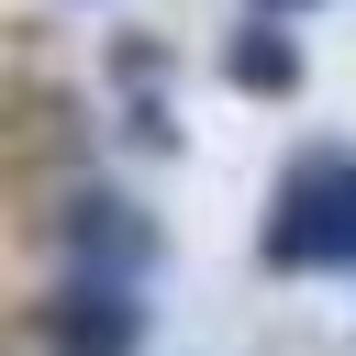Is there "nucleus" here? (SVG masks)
<instances>
[{
  "instance_id": "1",
  "label": "nucleus",
  "mask_w": 356,
  "mask_h": 356,
  "mask_svg": "<svg viewBox=\"0 0 356 356\" xmlns=\"http://www.w3.org/2000/svg\"><path fill=\"white\" fill-rule=\"evenodd\" d=\"M256 256L278 278H312V267H356V145H300L278 200H267V234Z\"/></svg>"
},
{
  "instance_id": "2",
  "label": "nucleus",
  "mask_w": 356,
  "mask_h": 356,
  "mask_svg": "<svg viewBox=\"0 0 356 356\" xmlns=\"http://www.w3.org/2000/svg\"><path fill=\"white\" fill-rule=\"evenodd\" d=\"M44 345L56 356H145V278L67 267V289L44 300Z\"/></svg>"
},
{
  "instance_id": "3",
  "label": "nucleus",
  "mask_w": 356,
  "mask_h": 356,
  "mask_svg": "<svg viewBox=\"0 0 356 356\" xmlns=\"http://www.w3.org/2000/svg\"><path fill=\"white\" fill-rule=\"evenodd\" d=\"M56 245H67V267H111V278H145V267L167 256V234H156L134 200H111V189H78L67 222H56Z\"/></svg>"
},
{
  "instance_id": "4",
  "label": "nucleus",
  "mask_w": 356,
  "mask_h": 356,
  "mask_svg": "<svg viewBox=\"0 0 356 356\" xmlns=\"http://www.w3.org/2000/svg\"><path fill=\"white\" fill-rule=\"evenodd\" d=\"M222 78H234L245 100H289V89H300V44L278 33V11H245V22L222 33Z\"/></svg>"
},
{
  "instance_id": "5",
  "label": "nucleus",
  "mask_w": 356,
  "mask_h": 356,
  "mask_svg": "<svg viewBox=\"0 0 356 356\" xmlns=\"http://www.w3.org/2000/svg\"><path fill=\"white\" fill-rule=\"evenodd\" d=\"M111 78H122V89H156V78H167V44H134V33H122V44H111Z\"/></svg>"
},
{
  "instance_id": "6",
  "label": "nucleus",
  "mask_w": 356,
  "mask_h": 356,
  "mask_svg": "<svg viewBox=\"0 0 356 356\" xmlns=\"http://www.w3.org/2000/svg\"><path fill=\"white\" fill-rule=\"evenodd\" d=\"M122 134H134V145H145V156H178V122H167V111H156V100H145V89H134V111H122Z\"/></svg>"
},
{
  "instance_id": "7",
  "label": "nucleus",
  "mask_w": 356,
  "mask_h": 356,
  "mask_svg": "<svg viewBox=\"0 0 356 356\" xmlns=\"http://www.w3.org/2000/svg\"><path fill=\"white\" fill-rule=\"evenodd\" d=\"M256 11H300V0H256Z\"/></svg>"
}]
</instances>
